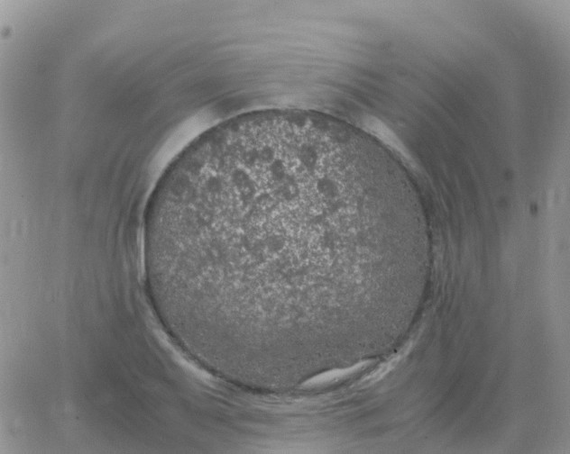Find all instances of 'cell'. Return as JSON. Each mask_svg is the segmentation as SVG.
I'll return each instance as SVG.
<instances>
[{"mask_svg": "<svg viewBox=\"0 0 570 454\" xmlns=\"http://www.w3.org/2000/svg\"><path fill=\"white\" fill-rule=\"evenodd\" d=\"M391 230L366 138L299 111L248 114L205 132L162 176L144 224L224 337L344 322Z\"/></svg>", "mask_w": 570, "mask_h": 454, "instance_id": "cell-1", "label": "cell"}]
</instances>
